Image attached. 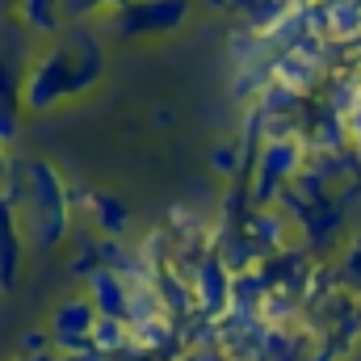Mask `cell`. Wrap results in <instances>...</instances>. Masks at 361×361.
<instances>
[{"instance_id": "6da1fadb", "label": "cell", "mask_w": 361, "mask_h": 361, "mask_svg": "<svg viewBox=\"0 0 361 361\" xmlns=\"http://www.w3.org/2000/svg\"><path fill=\"white\" fill-rule=\"evenodd\" d=\"M25 189H30V197H17V206H21L25 219H30V235H34L38 244L59 240V231H63V197H59L55 173L42 169V164H34Z\"/></svg>"}, {"instance_id": "7a4b0ae2", "label": "cell", "mask_w": 361, "mask_h": 361, "mask_svg": "<svg viewBox=\"0 0 361 361\" xmlns=\"http://www.w3.org/2000/svg\"><path fill=\"white\" fill-rule=\"evenodd\" d=\"M92 324H97V307L85 302V298H68L55 307L51 315V345L59 353H76L80 345H89Z\"/></svg>"}, {"instance_id": "3957f363", "label": "cell", "mask_w": 361, "mask_h": 361, "mask_svg": "<svg viewBox=\"0 0 361 361\" xmlns=\"http://www.w3.org/2000/svg\"><path fill=\"white\" fill-rule=\"evenodd\" d=\"M17 286V227H13V202L0 197V290Z\"/></svg>"}, {"instance_id": "277c9868", "label": "cell", "mask_w": 361, "mask_h": 361, "mask_svg": "<svg viewBox=\"0 0 361 361\" xmlns=\"http://www.w3.org/2000/svg\"><path fill=\"white\" fill-rule=\"evenodd\" d=\"M17 135V118H13V89H8V76L0 68V143Z\"/></svg>"}]
</instances>
